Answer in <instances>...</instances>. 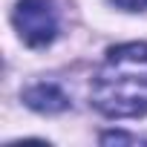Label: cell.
I'll list each match as a JSON object with an SVG mask.
<instances>
[{
  "instance_id": "cell-1",
  "label": "cell",
  "mask_w": 147,
  "mask_h": 147,
  "mask_svg": "<svg viewBox=\"0 0 147 147\" xmlns=\"http://www.w3.org/2000/svg\"><path fill=\"white\" fill-rule=\"evenodd\" d=\"M92 107L107 118H136L147 113V43H121L107 49L98 66L92 90Z\"/></svg>"
},
{
  "instance_id": "cell-2",
  "label": "cell",
  "mask_w": 147,
  "mask_h": 147,
  "mask_svg": "<svg viewBox=\"0 0 147 147\" xmlns=\"http://www.w3.org/2000/svg\"><path fill=\"white\" fill-rule=\"evenodd\" d=\"M12 20L26 46L40 49L58 38V12L52 0H18Z\"/></svg>"
},
{
  "instance_id": "cell-3",
  "label": "cell",
  "mask_w": 147,
  "mask_h": 147,
  "mask_svg": "<svg viewBox=\"0 0 147 147\" xmlns=\"http://www.w3.org/2000/svg\"><path fill=\"white\" fill-rule=\"evenodd\" d=\"M23 104L32 107L35 113H49V115H52V113H63V110H69V95H66L58 84H46V81H40V84L23 90Z\"/></svg>"
},
{
  "instance_id": "cell-4",
  "label": "cell",
  "mask_w": 147,
  "mask_h": 147,
  "mask_svg": "<svg viewBox=\"0 0 147 147\" xmlns=\"http://www.w3.org/2000/svg\"><path fill=\"white\" fill-rule=\"evenodd\" d=\"M115 6L127 9V12H138V9H147V0H113Z\"/></svg>"
}]
</instances>
